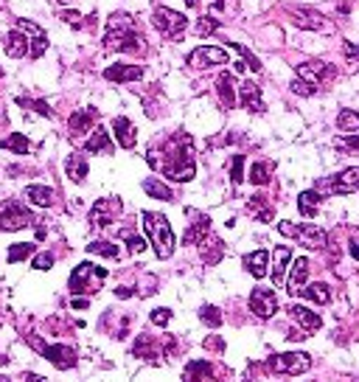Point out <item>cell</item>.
I'll list each match as a JSON object with an SVG mask.
<instances>
[{"mask_svg":"<svg viewBox=\"0 0 359 382\" xmlns=\"http://www.w3.org/2000/svg\"><path fill=\"white\" fill-rule=\"evenodd\" d=\"M166 161H163V175L169 180H191L197 175V166H194V146H191V138L188 135H174V141L166 146Z\"/></svg>","mask_w":359,"mask_h":382,"instance_id":"cell-1","label":"cell"},{"mask_svg":"<svg viewBox=\"0 0 359 382\" xmlns=\"http://www.w3.org/2000/svg\"><path fill=\"white\" fill-rule=\"evenodd\" d=\"M104 45L112 48V51H143V42L137 37V26H135L132 15H126V12L110 15Z\"/></svg>","mask_w":359,"mask_h":382,"instance_id":"cell-2","label":"cell"},{"mask_svg":"<svg viewBox=\"0 0 359 382\" xmlns=\"http://www.w3.org/2000/svg\"><path fill=\"white\" fill-rule=\"evenodd\" d=\"M143 228H147V234L152 239V248H155L158 259H172V253H174V234H172L169 219L163 214L147 211V214H143Z\"/></svg>","mask_w":359,"mask_h":382,"instance_id":"cell-3","label":"cell"},{"mask_svg":"<svg viewBox=\"0 0 359 382\" xmlns=\"http://www.w3.org/2000/svg\"><path fill=\"white\" fill-rule=\"evenodd\" d=\"M107 278V270L104 267H96V264H79L74 273H70V281H67V289L74 295H82V292H96L101 287V281Z\"/></svg>","mask_w":359,"mask_h":382,"instance_id":"cell-4","label":"cell"},{"mask_svg":"<svg viewBox=\"0 0 359 382\" xmlns=\"http://www.w3.org/2000/svg\"><path fill=\"white\" fill-rule=\"evenodd\" d=\"M28 225H34V214L23 202L17 200L0 202V231H23Z\"/></svg>","mask_w":359,"mask_h":382,"instance_id":"cell-5","label":"cell"},{"mask_svg":"<svg viewBox=\"0 0 359 382\" xmlns=\"http://www.w3.org/2000/svg\"><path fill=\"white\" fill-rule=\"evenodd\" d=\"M278 231L286 234V237H295V239H298L301 245H306L309 250H320V248H326V242H328L326 231H323V228H317V225H292V222H281Z\"/></svg>","mask_w":359,"mask_h":382,"instance_id":"cell-6","label":"cell"},{"mask_svg":"<svg viewBox=\"0 0 359 382\" xmlns=\"http://www.w3.org/2000/svg\"><path fill=\"white\" fill-rule=\"evenodd\" d=\"M152 23H155V29L166 37V40H174V37H180L183 31H185V26H188V20H185V15H180V12H172V9H166V6H158L155 9V15H152Z\"/></svg>","mask_w":359,"mask_h":382,"instance_id":"cell-7","label":"cell"},{"mask_svg":"<svg viewBox=\"0 0 359 382\" xmlns=\"http://www.w3.org/2000/svg\"><path fill=\"white\" fill-rule=\"evenodd\" d=\"M320 194H356L359 191V169H345L317 183Z\"/></svg>","mask_w":359,"mask_h":382,"instance_id":"cell-8","label":"cell"},{"mask_svg":"<svg viewBox=\"0 0 359 382\" xmlns=\"http://www.w3.org/2000/svg\"><path fill=\"white\" fill-rule=\"evenodd\" d=\"M275 374H303V371H309V365H312V357L309 354H303V351H286V354H275V357H269V363H267Z\"/></svg>","mask_w":359,"mask_h":382,"instance_id":"cell-9","label":"cell"},{"mask_svg":"<svg viewBox=\"0 0 359 382\" xmlns=\"http://www.w3.org/2000/svg\"><path fill=\"white\" fill-rule=\"evenodd\" d=\"M188 62H191L194 67L208 70V67L228 65V62H231V56H228V51H225V48H217V45H199V48H194V51H191Z\"/></svg>","mask_w":359,"mask_h":382,"instance_id":"cell-10","label":"cell"},{"mask_svg":"<svg viewBox=\"0 0 359 382\" xmlns=\"http://www.w3.org/2000/svg\"><path fill=\"white\" fill-rule=\"evenodd\" d=\"M31 343H34L37 351H40L42 357H48L56 368H74V365H76V351L70 349V346H45V343L37 340V337H31Z\"/></svg>","mask_w":359,"mask_h":382,"instance_id":"cell-11","label":"cell"},{"mask_svg":"<svg viewBox=\"0 0 359 382\" xmlns=\"http://www.w3.org/2000/svg\"><path fill=\"white\" fill-rule=\"evenodd\" d=\"M118 214H121V200H118V197H101V200L90 208V222H93L96 228H104V225L115 222Z\"/></svg>","mask_w":359,"mask_h":382,"instance_id":"cell-12","label":"cell"},{"mask_svg":"<svg viewBox=\"0 0 359 382\" xmlns=\"http://www.w3.org/2000/svg\"><path fill=\"white\" fill-rule=\"evenodd\" d=\"M250 310H253L258 318H272V315L278 312V298H275V292L267 289V287H256V289L250 292Z\"/></svg>","mask_w":359,"mask_h":382,"instance_id":"cell-13","label":"cell"},{"mask_svg":"<svg viewBox=\"0 0 359 382\" xmlns=\"http://www.w3.org/2000/svg\"><path fill=\"white\" fill-rule=\"evenodd\" d=\"M295 70H298V79H303V82H309V85H320L326 76H334V70L326 65V62H320V59H309V62H298L295 65Z\"/></svg>","mask_w":359,"mask_h":382,"instance_id":"cell-14","label":"cell"},{"mask_svg":"<svg viewBox=\"0 0 359 382\" xmlns=\"http://www.w3.org/2000/svg\"><path fill=\"white\" fill-rule=\"evenodd\" d=\"M17 31H23V34L28 37L31 59H40V56L45 54V48H48V37H45V31H42L37 23H31V20H17Z\"/></svg>","mask_w":359,"mask_h":382,"instance_id":"cell-15","label":"cell"},{"mask_svg":"<svg viewBox=\"0 0 359 382\" xmlns=\"http://www.w3.org/2000/svg\"><path fill=\"white\" fill-rule=\"evenodd\" d=\"M143 76V67L140 65H124V62H115L112 67L104 70V79L112 82V85H126V82H135Z\"/></svg>","mask_w":359,"mask_h":382,"instance_id":"cell-16","label":"cell"},{"mask_svg":"<svg viewBox=\"0 0 359 382\" xmlns=\"http://www.w3.org/2000/svg\"><path fill=\"white\" fill-rule=\"evenodd\" d=\"M292 17H295V26L301 29H309V31H331V23L315 12V9H292Z\"/></svg>","mask_w":359,"mask_h":382,"instance_id":"cell-17","label":"cell"},{"mask_svg":"<svg viewBox=\"0 0 359 382\" xmlns=\"http://www.w3.org/2000/svg\"><path fill=\"white\" fill-rule=\"evenodd\" d=\"M96 110L93 107H85V110H79V113H74L67 118V132H70V138H79L82 132H87L90 127H93V121H96Z\"/></svg>","mask_w":359,"mask_h":382,"instance_id":"cell-18","label":"cell"},{"mask_svg":"<svg viewBox=\"0 0 359 382\" xmlns=\"http://www.w3.org/2000/svg\"><path fill=\"white\" fill-rule=\"evenodd\" d=\"M290 262H292V250L286 248V245H278L275 253H272V281H275L278 287H281L283 278H286V267H290Z\"/></svg>","mask_w":359,"mask_h":382,"instance_id":"cell-19","label":"cell"},{"mask_svg":"<svg viewBox=\"0 0 359 382\" xmlns=\"http://www.w3.org/2000/svg\"><path fill=\"white\" fill-rule=\"evenodd\" d=\"M217 379H219V374H217V368H213L210 363L197 360V363H191L185 368V382H217Z\"/></svg>","mask_w":359,"mask_h":382,"instance_id":"cell-20","label":"cell"},{"mask_svg":"<svg viewBox=\"0 0 359 382\" xmlns=\"http://www.w3.org/2000/svg\"><path fill=\"white\" fill-rule=\"evenodd\" d=\"M239 99H242V104H244L250 113H261V110H264V102H261L258 85L250 82V79H244V82L239 85Z\"/></svg>","mask_w":359,"mask_h":382,"instance_id":"cell-21","label":"cell"},{"mask_svg":"<svg viewBox=\"0 0 359 382\" xmlns=\"http://www.w3.org/2000/svg\"><path fill=\"white\" fill-rule=\"evenodd\" d=\"M306 278H309V259H298V262L292 264L290 281H286V289H290V295H301L303 287H306Z\"/></svg>","mask_w":359,"mask_h":382,"instance_id":"cell-22","label":"cell"},{"mask_svg":"<svg viewBox=\"0 0 359 382\" xmlns=\"http://www.w3.org/2000/svg\"><path fill=\"white\" fill-rule=\"evenodd\" d=\"M3 48L9 56L15 59H23V56H31V45H28V37L23 31H12L6 40H3Z\"/></svg>","mask_w":359,"mask_h":382,"instance_id":"cell-23","label":"cell"},{"mask_svg":"<svg viewBox=\"0 0 359 382\" xmlns=\"http://www.w3.org/2000/svg\"><path fill=\"white\" fill-rule=\"evenodd\" d=\"M188 216H194V225L185 231L183 242H185V245H197V242H202V239H205L208 228H210V219H208V216H202V214H197V211H188Z\"/></svg>","mask_w":359,"mask_h":382,"instance_id":"cell-24","label":"cell"},{"mask_svg":"<svg viewBox=\"0 0 359 382\" xmlns=\"http://www.w3.org/2000/svg\"><path fill=\"white\" fill-rule=\"evenodd\" d=\"M87 158L82 155V152H74V155H67V164H65V172H67V177L74 180V183H82L85 177H87Z\"/></svg>","mask_w":359,"mask_h":382,"instance_id":"cell-25","label":"cell"},{"mask_svg":"<svg viewBox=\"0 0 359 382\" xmlns=\"http://www.w3.org/2000/svg\"><path fill=\"white\" fill-rule=\"evenodd\" d=\"M217 93H219V102L231 110V107H236V85H233V73H222L219 79H217Z\"/></svg>","mask_w":359,"mask_h":382,"instance_id":"cell-26","label":"cell"},{"mask_svg":"<svg viewBox=\"0 0 359 382\" xmlns=\"http://www.w3.org/2000/svg\"><path fill=\"white\" fill-rule=\"evenodd\" d=\"M112 132H115V138H118V143L124 146V149H132L135 146V127H132V121L129 118H124V116H118L115 121H112Z\"/></svg>","mask_w":359,"mask_h":382,"instance_id":"cell-27","label":"cell"},{"mask_svg":"<svg viewBox=\"0 0 359 382\" xmlns=\"http://www.w3.org/2000/svg\"><path fill=\"white\" fill-rule=\"evenodd\" d=\"M244 267L253 278H264L267 276V267H269V256L267 250H256V253H247L244 256Z\"/></svg>","mask_w":359,"mask_h":382,"instance_id":"cell-28","label":"cell"},{"mask_svg":"<svg viewBox=\"0 0 359 382\" xmlns=\"http://www.w3.org/2000/svg\"><path fill=\"white\" fill-rule=\"evenodd\" d=\"M290 315L306 329V332H317L320 326H323V321L312 312V310H306V307H301V303H295V307H290Z\"/></svg>","mask_w":359,"mask_h":382,"instance_id":"cell-29","label":"cell"},{"mask_svg":"<svg viewBox=\"0 0 359 382\" xmlns=\"http://www.w3.org/2000/svg\"><path fill=\"white\" fill-rule=\"evenodd\" d=\"M85 152H112V141H110V135H107L104 127H96V129H93V135H90L87 143H85Z\"/></svg>","mask_w":359,"mask_h":382,"instance_id":"cell-30","label":"cell"},{"mask_svg":"<svg viewBox=\"0 0 359 382\" xmlns=\"http://www.w3.org/2000/svg\"><path fill=\"white\" fill-rule=\"evenodd\" d=\"M320 202H323V194H320V191H303V194L298 197V208H301V214L309 216V219L320 211Z\"/></svg>","mask_w":359,"mask_h":382,"instance_id":"cell-31","label":"cell"},{"mask_svg":"<svg viewBox=\"0 0 359 382\" xmlns=\"http://www.w3.org/2000/svg\"><path fill=\"white\" fill-rule=\"evenodd\" d=\"M26 197H28L34 205H40V208H51V205H53V189H48V186H28V189H26Z\"/></svg>","mask_w":359,"mask_h":382,"instance_id":"cell-32","label":"cell"},{"mask_svg":"<svg viewBox=\"0 0 359 382\" xmlns=\"http://www.w3.org/2000/svg\"><path fill=\"white\" fill-rule=\"evenodd\" d=\"M202 259L208 262V264H217L219 259H222V253H225V245L217 239V237H210V239H202Z\"/></svg>","mask_w":359,"mask_h":382,"instance_id":"cell-33","label":"cell"},{"mask_svg":"<svg viewBox=\"0 0 359 382\" xmlns=\"http://www.w3.org/2000/svg\"><path fill=\"white\" fill-rule=\"evenodd\" d=\"M143 189H147V194L149 197H155V200H174V194H172V189L166 186V183H160V180H155V177H149V180H143Z\"/></svg>","mask_w":359,"mask_h":382,"instance_id":"cell-34","label":"cell"},{"mask_svg":"<svg viewBox=\"0 0 359 382\" xmlns=\"http://www.w3.org/2000/svg\"><path fill=\"white\" fill-rule=\"evenodd\" d=\"M0 149H9V152H17V155H26V152L31 149V143H28V138H26V135L15 132V135H9V138L0 141Z\"/></svg>","mask_w":359,"mask_h":382,"instance_id":"cell-35","label":"cell"},{"mask_svg":"<svg viewBox=\"0 0 359 382\" xmlns=\"http://www.w3.org/2000/svg\"><path fill=\"white\" fill-rule=\"evenodd\" d=\"M269 177H272V164H267V161L253 164V169H250V183L253 186H267Z\"/></svg>","mask_w":359,"mask_h":382,"instance_id":"cell-36","label":"cell"},{"mask_svg":"<svg viewBox=\"0 0 359 382\" xmlns=\"http://www.w3.org/2000/svg\"><path fill=\"white\" fill-rule=\"evenodd\" d=\"M301 295H306L309 301H315V303H328L331 301V292H328V287L323 284V281H315V284H309V287H303V292Z\"/></svg>","mask_w":359,"mask_h":382,"instance_id":"cell-37","label":"cell"},{"mask_svg":"<svg viewBox=\"0 0 359 382\" xmlns=\"http://www.w3.org/2000/svg\"><path fill=\"white\" fill-rule=\"evenodd\" d=\"M87 253L104 256V259H118V256H121V250H118L115 242H90V245H87Z\"/></svg>","mask_w":359,"mask_h":382,"instance_id":"cell-38","label":"cell"},{"mask_svg":"<svg viewBox=\"0 0 359 382\" xmlns=\"http://www.w3.org/2000/svg\"><path fill=\"white\" fill-rule=\"evenodd\" d=\"M334 146H337L340 152H345V155H359V135L348 132V135H342V138H334Z\"/></svg>","mask_w":359,"mask_h":382,"instance_id":"cell-39","label":"cell"},{"mask_svg":"<svg viewBox=\"0 0 359 382\" xmlns=\"http://www.w3.org/2000/svg\"><path fill=\"white\" fill-rule=\"evenodd\" d=\"M337 129H342V132H356V129H359V113L342 110V113L337 116Z\"/></svg>","mask_w":359,"mask_h":382,"instance_id":"cell-40","label":"cell"},{"mask_svg":"<svg viewBox=\"0 0 359 382\" xmlns=\"http://www.w3.org/2000/svg\"><path fill=\"white\" fill-rule=\"evenodd\" d=\"M247 211H250L253 216H258L261 222H269V219H272V208H269L261 197H253V200L247 202Z\"/></svg>","mask_w":359,"mask_h":382,"instance_id":"cell-41","label":"cell"},{"mask_svg":"<svg viewBox=\"0 0 359 382\" xmlns=\"http://www.w3.org/2000/svg\"><path fill=\"white\" fill-rule=\"evenodd\" d=\"M199 318L210 326V329H217V326H222V312L217 310V307H210V303H205V307L199 310Z\"/></svg>","mask_w":359,"mask_h":382,"instance_id":"cell-42","label":"cell"},{"mask_svg":"<svg viewBox=\"0 0 359 382\" xmlns=\"http://www.w3.org/2000/svg\"><path fill=\"white\" fill-rule=\"evenodd\" d=\"M17 104H20V107H28V110H34V113H40V116H45V118L53 116L51 107H48V102H40V99H26V96H20Z\"/></svg>","mask_w":359,"mask_h":382,"instance_id":"cell-43","label":"cell"},{"mask_svg":"<svg viewBox=\"0 0 359 382\" xmlns=\"http://www.w3.org/2000/svg\"><path fill=\"white\" fill-rule=\"evenodd\" d=\"M31 253H34V245H31V242H23V245H12V248H9V262H12V264H17V262L28 259Z\"/></svg>","mask_w":359,"mask_h":382,"instance_id":"cell-44","label":"cell"},{"mask_svg":"<svg viewBox=\"0 0 359 382\" xmlns=\"http://www.w3.org/2000/svg\"><path fill=\"white\" fill-rule=\"evenodd\" d=\"M231 180H233L236 186L244 180V155H236V158L231 161Z\"/></svg>","mask_w":359,"mask_h":382,"instance_id":"cell-45","label":"cell"},{"mask_svg":"<svg viewBox=\"0 0 359 382\" xmlns=\"http://www.w3.org/2000/svg\"><path fill=\"white\" fill-rule=\"evenodd\" d=\"M219 29V20H213V17H202L199 23H197V34L199 37H208V34H213Z\"/></svg>","mask_w":359,"mask_h":382,"instance_id":"cell-46","label":"cell"},{"mask_svg":"<svg viewBox=\"0 0 359 382\" xmlns=\"http://www.w3.org/2000/svg\"><path fill=\"white\" fill-rule=\"evenodd\" d=\"M124 239H126V245H129V253H132V256H137V253L147 250V242H143L137 234H124Z\"/></svg>","mask_w":359,"mask_h":382,"instance_id":"cell-47","label":"cell"},{"mask_svg":"<svg viewBox=\"0 0 359 382\" xmlns=\"http://www.w3.org/2000/svg\"><path fill=\"white\" fill-rule=\"evenodd\" d=\"M231 48H236V51L244 56V62L250 65V70H261V62H258V59H256V54H250L244 45H239V42H231Z\"/></svg>","mask_w":359,"mask_h":382,"instance_id":"cell-48","label":"cell"},{"mask_svg":"<svg viewBox=\"0 0 359 382\" xmlns=\"http://www.w3.org/2000/svg\"><path fill=\"white\" fill-rule=\"evenodd\" d=\"M315 85H309V82H303V79H295L292 82V93H298V96H315Z\"/></svg>","mask_w":359,"mask_h":382,"instance_id":"cell-49","label":"cell"},{"mask_svg":"<svg viewBox=\"0 0 359 382\" xmlns=\"http://www.w3.org/2000/svg\"><path fill=\"white\" fill-rule=\"evenodd\" d=\"M53 267V253H40L34 259V270H51Z\"/></svg>","mask_w":359,"mask_h":382,"instance_id":"cell-50","label":"cell"},{"mask_svg":"<svg viewBox=\"0 0 359 382\" xmlns=\"http://www.w3.org/2000/svg\"><path fill=\"white\" fill-rule=\"evenodd\" d=\"M169 321H172V310H155L152 312V324L155 326H166Z\"/></svg>","mask_w":359,"mask_h":382,"instance_id":"cell-51","label":"cell"},{"mask_svg":"<svg viewBox=\"0 0 359 382\" xmlns=\"http://www.w3.org/2000/svg\"><path fill=\"white\" fill-rule=\"evenodd\" d=\"M233 6V0H210V12H225Z\"/></svg>","mask_w":359,"mask_h":382,"instance_id":"cell-52","label":"cell"},{"mask_svg":"<svg viewBox=\"0 0 359 382\" xmlns=\"http://www.w3.org/2000/svg\"><path fill=\"white\" fill-rule=\"evenodd\" d=\"M342 54H345L348 59H359V45H353V42H345V45H342Z\"/></svg>","mask_w":359,"mask_h":382,"instance_id":"cell-53","label":"cell"},{"mask_svg":"<svg viewBox=\"0 0 359 382\" xmlns=\"http://www.w3.org/2000/svg\"><path fill=\"white\" fill-rule=\"evenodd\" d=\"M205 349H210V351H222L225 343H222L219 337H208V340H205Z\"/></svg>","mask_w":359,"mask_h":382,"instance_id":"cell-54","label":"cell"},{"mask_svg":"<svg viewBox=\"0 0 359 382\" xmlns=\"http://www.w3.org/2000/svg\"><path fill=\"white\" fill-rule=\"evenodd\" d=\"M74 310H87L90 307V298H74V303H70Z\"/></svg>","mask_w":359,"mask_h":382,"instance_id":"cell-55","label":"cell"},{"mask_svg":"<svg viewBox=\"0 0 359 382\" xmlns=\"http://www.w3.org/2000/svg\"><path fill=\"white\" fill-rule=\"evenodd\" d=\"M351 256H353V259H359V242H353V245H351Z\"/></svg>","mask_w":359,"mask_h":382,"instance_id":"cell-56","label":"cell"},{"mask_svg":"<svg viewBox=\"0 0 359 382\" xmlns=\"http://www.w3.org/2000/svg\"><path fill=\"white\" fill-rule=\"evenodd\" d=\"M185 6H191V9H197V6H199V0H185Z\"/></svg>","mask_w":359,"mask_h":382,"instance_id":"cell-57","label":"cell"},{"mask_svg":"<svg viewBox=\"0 0 359 382\" xmlns=\"http://www.w3.org/2000/svg\"><path fill=\"white\" fill-rule=\"evenodd\" d=\"M0 382H12V379L9 376H0Z\"/></svg>","mask_w":359,"mask_h":382,"instance_id":"cell-58","label":"cell"},{"mask_svg":"<svg viewBox=\"0 0 359 382\" xmlns=\"http://www.w3.org/2000/svg\"><path fill=\"white\" fill-rule=\"evenodd\" d=\"M353 382H359V379H353Z\"/></svg>","mask_w":359,"mask_h":382,"instance_id":"cell-59","label":"cell"}]
</instances>
